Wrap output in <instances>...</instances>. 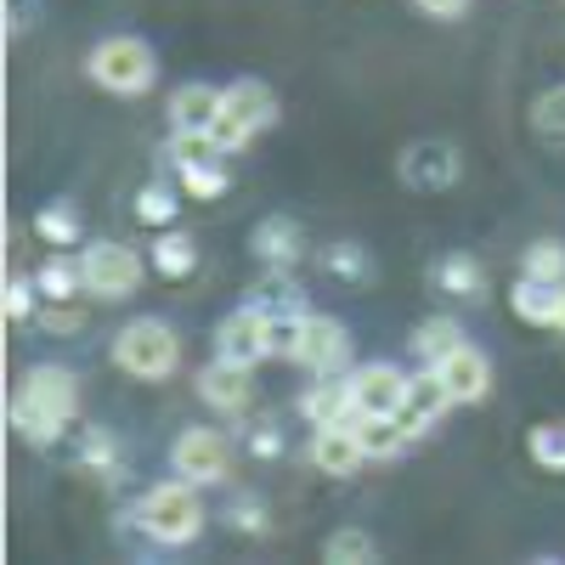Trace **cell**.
I'll return each instance as SVG.
<instances>
[{
    "instance_id": "cell-24",
    "label": "cell",
    "mask_w": 565,
    "mask_h": 565,
    "mask_svg": "<svg viewBox=\"0 0 565 565\" xmlns=\"http://www.w3.org/2000/svg\"><path fill=\"white\" fill-rule=\"evenodd\" d=\"M40 295H52V300H74L85 289V277H79V260H45L40 266Z\"/></svg>"
},
{
    "instance_id": "cell-13",
    "label": "cell",
    "mask_w": 565,
    "mask_h": 565,
    "mask_svg": "<svg viewBox=\"0 0 565 565\" xmlns=\"http://www.w3.org/2000/svg\"><path fill=\"white\" fill-rule=\"evenodd\" d=\"M345 356H351L345 328H340L334 317H311V311H306L295 362H300V367H311V373H334V367H345Z\"/></svg>"
},
{
    "instance_id": "cell-35",
    "label": "cell",
    "mask_w": 565,
    "mask_h": 565,
    "mask_svg": "<svg viewBox=\"0 0 565 565\" xmlns=\"http://www.w3.org/2000/svg\"><path fill=\"white\" fill-rule=\"evenodd\" d=\"M232 526H238V532H266L260 503H238V509H232Z\"/></svg>"
},
{
    "instance_id": "cell-11",
    "label": "cell",
    "mask_w": 565,
    "mask_h": 565,
    "mask_svg": "<svg viewBox=\"0 0 565 565\" xmlns=\"http://www.w3.org/2000/svg\"><path fill=\"white\" fill-rule=\"evenodd\" d=\"M311 463L322 469V476H356V469L367 463V447L356 436V424H317L311 430Z\"/></svg>"
},
{
    "instance_id": "cell-22",
    "label": "cell",
    "mask_w": 565,
    "mask_h": 565,
    "mask_svg": "<svg viewBox=\"0 0 565 565\" xmlns=\"http://www.w3.org/2000/svg\"><path fill=\"white\" fill-rule=\"evenodd\" d=\"M153 266L164 271V277H186L199 266V244L186 238V232H164V238L153 244Z\"/></svg>"
},
{
    "instance_id": "cell-12",
    "label": "cell",
    "mask_w": 565,
    "mask_h": 565,
    "mask_svg": "<svg viewBox=\"0 0 565 565\" xmlns=\"http://www.w3.org/2000/svg\"><path fill=\"white\" fill-rule=\"evenodd\" d=\"M458 153L447 148V141H413V148L402 153V181L418 186V193H447V186L458 181Z\"/></svg>"
},
{
    "instance_id": "cell-26",
    "label": "cell",
    "mask_w": 565,
    "mask_h": 565,
    "mask_svg": "<svg viewBox=\"0 0 565 565\" xmlns=\"http://www.w3.org/2000/svg\"><path fill=\"white\" fill-rule=\"evenodd\" d=\"M526 452L537 469H565V424H537L526 436Z\"/></svg>"
},
{
    "instance_id": "cell-36",
    "label": "cell",
    "mask_w": 565,
    "mask_h": 565,
    "mask_svg": "<svg viewBox=\"0 0 565 565\" xmlns=\"http://www.w3.org/2000/svg\"><path fill=\"white\" fill-rule=\"evenodd\" d=\"M413 7H418L424 18H441V23H447V18H458V12L469 7V0H413Z\"/></svg>"
},
{
    "instance_id": "cell-14",
    "label": "cell",
    "mask_w": 565,
    "mask_h": 565,
    "mask_svg": "<svg viewBox=\"0 0 565 565\" xmlns=\"http://www.w3.org/2000/svg\"><path fill=\"white\" fill-rule=\"evenodd\" d=\"M509 300H514V317H521V322L559 328V334H565V282H548V277H526L521 271V282L509 289Z\"/></svg>"
},
{
    "instance_id": "cell-29",
    "label": "cell",
    "mask_w": 565,
    "mask_h": 565,
    "mask_svg": "<svg viewBox=\"0 0 565 565\" xmlns=\"http://www.w3.org/2000/svg\"><path fill=\"white\" fill-rule=\"evenodd\" d=\"M532 125H537L543 136H559V141H565V85L543 90L537 108H532Z\"/></svg>"
},
{
    "instance_id": "cell-23",
    "label": "cell",
    "mask_w": 565,
    "mask_h": 565,
    "mask_svg": "<svg viewBox=\"0 0 565 565\" xmlns=\"http://www.w3.org/2000/svg\"><path fill=\"white\" fill-rule=\"evenodd\" d=\"M436 282H441L447 295H469V300H476L487 277H481V266L469 260V255H441V266H436Z\"/></svg>"
},
{
    "instance_id": "cell-21",
    "label": "cell",
    "mask_w": 565,
    "mask_h": 565,
    "mask_svg": "<svg viewBox=\"0 0 565 565\" xmlns=\"http://www.w3.org/2000/svg\"><path fill=\"white\" fill-rule=\"evenodd\" d=\"M322 554L340 559V565H367V559H380V543H373L362 526H340V532H328Z\"/></svg>"
},
{
    "instance_id": "cell-31",
    "label": "cell",
    "mask_w": 565,
    "mask_h": 565,
    "mask_svg": "<svg viewBox=\"0 0 565 565\" xmlns=\"http://www.w3.org/2000/svg\"><path fill=\"white\" fill-rule=\"evenodd\" d=\"M322 266L334 271V277H351V282L367 271V260H362V249H356V244H334V249L322 255Z\"/></svg>"
},
{
    "instance_id": "cell-2",
    "label": "cell",
    "mask_w": 565,
    "mask_h": 565,
    "mask_svg": "<svg viewBox=\"0 0 565 565\" xmlns=\"http://www.w3.org/2000/svg\"><path fill=\"white\" fill-rule=\"evenodd\" d=\"M141 532H148V543H164V548H181L193 543L204 532V503H199V487L175 476V481H159L141 492V509H136Z\"/></svg>"
},
{
    "instance_id": "cell-19",
    "label": "cell",
    "mask_w": 565,
    "mask_h": 565,
    "mask_svg": "<svg viewBox=\"0 0 565 565\" xmlns=\"http://www.w3.org/2000/svg\"><path fill=\"white\" fill-rule=\"evenodd\" d=\"M255 255H260L266 266H295V260H300V226H295L289 215H266V221L255 226Z\"/></svg>"
},
{
    "instance_id": "cell-34",
    "label": "cell",
    "mask_w": 565,
    "mask_h": 565,
    "mask_svg": "<svg viewBox=\"0 0 565 565\" xmlns=\"http://www.w3.org/2000/svg\"><path fill=\"white\" fill-rule=\"evenodd\" d=\"M79 452H85L90 469H114V441H108L103 430H85V447H79Z\"/></svg>"
},
{
    "instance_id": "cell-9",
    "label": "cell",
    "mask_w": 565,
    "mask_h": 565,
    "mask_svg": "<svg viewBox=\"0 0 565 565\" xmlns=\"http://www.w3.org/2000/svg\"><path fill=\"white\" fill-rule=\"evenodd\" d=\"M407 391H413V380L396 367V362H362L356 373H351V396H356V413H402V402H407Z\"/></svg>"
},
{
    "instance_id": "cell-30",
    "label": "cell",
    "mask_w": 565,
    "mask_h": 565,
    "mask_svg": "<svg viewBox=\"0 0 565 565\" xmlns=\"http://www.w3.org/2000/svg\"><path fill=\"white\" fill-rule=\"evenodd\" d=\"M40 238L45 244H74L79 238V221H74V210H40Z\"/></svg>"
},
{
    "instance_id": "cell-32",
    "label": "cell",
    "mask_w": 565,
    "mask_h": 565,
    "mask_svg": "<svg viewBox=\"0 0 565 565\" xmlns=\"http://www.w3.org/2000/svg\"><path fill=\"white\" fill-rule=\"evenodd\" d=\"M136 215L153 221V226H164V221H175V199L164 193V186H148V193L136 199Z\"/></svg>"
},
{
    "instance_id": "cell-15",
    "label": "cell",
    "mask_w": 565,
    "mask_h": 565,
    "mask_svg": "<svg viewBox=\"0 0 565 565\" xmlns=\"http://www.w3.org/2000/svg\"><path fill=\"white\" fill-rule=\"evenodd\" d=\"M249 367L244 362H226V356H215L204 373H199V396L215 407V413H238L244 402H249Z\"/></svg>"
},
{
    "instance_id": "cell-5",
    "label": "cell",
    "mask_w": 565,
    "mask_h": 565,
    "mask_svg": "<svg viewBox=\"0 0 565 565\" xmlns=\"http://www.w3.org/2000/svg\"><path fill=\"white\" fill-rule=\"evenodd\" d=\"M114 362H119V373H130V380H170L175 362H181V340H175V328H170V322H159V317H136V322L119 328Z\"/></svg>"
},
{
    "instance_id": "cell-33",
    "label": "cell",
    "mask_w": 565,
    "mask_h": 565,
    "mask_svg": "<svg viewBox=\"0 0 565 565\" xmlns=\"http://www.w3.org/2000/svg\"><path fill=\"white\" fill-rule=\"evenodd\" d=\"M34 289H40V282H23V277L7 282V322H23L34 311Z\"/></svg>"
},
{
    "instance_id": "cell-16",
    "label": "cell",
    "mask_w": 565,
    "mask_h": 565,
    "mask_svg": "<svg viewBox=\"0 0 565 565\" xmlns=\"http://www.w3.org/2000/svg\"><path fill=\"white\" fill-rule=\"evenodd\" d=\"M221 90H226V85L186 79L175 97H170V125H175V130H215V119H221Z\"/></svg>"
},
{
    "instance_id": "cell-3",
    "label": "cell",
    "mask_w": 565,
    "mask_h": 565,
    "mask_svg": "<svg viewBox=\"0 0 565 565\" xmlns=\"http://www.w3.org/2000/svg\"><path fill=\"white\" fill-rule=\"evenodd\" d=\"M85 74L97 79L108 97H141V90H153V79H159V57L141 34H114L90 52Z\"/></svg>"
},
{
    "instance_id": "cell-37",
    "label": "cell",
    "mask_w": 565,
    "mask_h": 565,
    "mask_svg": "<svg viewBox=\"0 0 565 565\" xmlns=\"http://www.w3.org/2000/svg\"><path fill=\"white\" fill-rule=\"evenodd\" d=\"M255 452H277V430H260L255 436Z\"/></svg>"
},
{
    "instance_id": "cell-6",
    "label": "cell",
    "mask_w": 565,
    "mask_h": 565,
    "mask_svg": "<svg viewBox=\"0 0 565 565\" xmlns=\"http://www.w3.org/2000/svg\"><path fill=\"white\" fill-rule=\"evenodd\" d=\"M79 277L97 300H130L141 289V255L125 244H90L79 255Z\"/></svg>"
},
{
    "instance_id": "cell-17",
    "label": "cell",
    "mask_w": 565,
    "mask_h": 565,
    "mask_svg": "<svg viewBox=\"0 0 565 565\" xmlns=\"http://www.w3.org/2000/svg\"><path fill=\"white\" fill-rule=\"evenodd\" d=\"M441 407H452V396H447V385L436 380V367H430V373H418V380H413V391H407V402H402L396 418H402L407 436H424L441 418Z\"/></svg>"
},
{
    "instance_id": "cell-27",
    "label": "cell",
    "mask_w": 565,
    "mask_h": 565,
    "mask_svg": "<svg viewBox=\"0 0 565 565\" xmlns=\"http://www.w3.org/2000/svg\"><path fill=\"white\" fill-rule=\"evenodd\" d=\"M199 159H221L215 136L210 130H175L170 136V164L181 170V164H199Z\"/></svg>"
},
{
    "instance_id": "cell-20",
    "label": "cell",
    "mask_w": 565,
    "mask_h": 565,
    "mask_svg": "<svg viewBox=\"0 0 565 565\" xmlns=\"http://www.w3.org/2000/svg\"><path fill=\"white\" fill-rule=\"evenodd\" d=\"M452 345H463V328L452 322V317H424L418 322V334H413V351L424 356V367H430V362H441Z\"/></svg>"
},
{
    "instance_id": "cell-28",
    "label": "cell",
    "mask_w": 565,
    "mask_h": 565,
    "mask_svg": "<svg viewBox=\"0 0 565 565\" xmlns=\"http://www.w3.org/2000/svg\"><path fill=\"white\" fill-rule=\"evenodd\" d=\"M526 277L565 282V244H554V238H537V244L526 249Z\"/></svg>"
},
{
    "instance_id": "cell-25",
    "label": "cell",
    "mask_w": 565,
    "mask_h": 565,
    "mask_svg": "<svg viewBox=\"0 0 565 565\" xmlns=\"http://www.w3.org/2000/svg\"><path fill=\"white\" fill-rule=\"evenodd\" d=\"M226 170H221V159H199V164H181V186L193 199H221L226 193Z\"/></svg>"
},
{
    "instance_id": "cell-7",
    "label": "cell",
    "mask_w": 565,
    "mask_h": 565,
    "mask_svg": "<svg viewBox=\"0 0 565 565\" xmlns=\"http://www.w3.org/2000/svg\"><path fill=\"white\" fill-rule=\"evenodd\" d=\"M170 469L186 476L193 487H215V481H226V469H232V441L221 430H199V424H193L186 436H175Z\"/></svg>"
},
{
    "instance_id": "cell-1",
    "label": "cell",
    "mask_w": 565,
    "mask_h": 565,
    "mask_svg": "<svg viewBox=\"0 0 565 565\" xmlns=\"http://www.w3.org/2000/svg\"><path fill=\"white\" fill-rule=\"evenodd\" d=\"M79 413V385L68 367H29L23 396L12 402V430L34 447H52L63 436V424Z\"/></svg>"
},
{
    "instance_id": "cell-18",
    "label": "cell",
    "mask_w": 565,
    "mask_h": 565,
    "mask_svg": "<svg viewBox=\"0 0 565 565\" xmlns=\"http://www.w3.org/2000/svg\"><path fill=\"white\" fill-rule=\"evenodd\" d=\"M300 413H306L311 430H317V424H345V418H356L351 380H317V385L300 396Z\"/></svg>"
},
{
    "instance_id": "cell-8",
    "label": "cell",
    "mask_w": 565,
    "mask_h": 565,
    "mask_svg": "<svg viewBox=\"0 0 565 565\" xmlns=\"http://www.w3.org/2000/svg\"><path fill=\"white\" fill-rule=\"evenodd\" d=\"M215 351H221L226 362H244V367H255L260 356H271V311H266V306L232 311V317L215 328Z\"/></svg>"
},
{
    "instance_id": "cell-4",
    "label": "cell",
    "mask_w": 565,
    "mask_h": 565,
    "mask_svg": "<svg viewBox=\"0 0 565 565\" xmlns=\"http://www.w3.org/2000/svg\"><path fill=\"white\" fill-rule=\"evenodd\" d=\"M277 119V97H271V85L266 79H232L221 90V119H215V148L221 153H244L249 141Z\"/></svg>"
},
{
    "instance_id": "cell-10",
    "label": "cell",
    "mask_w": 565,
    "mask_h": 565,
    "mask_svg": "<svg viewBox=\"0 0 565 565\" xmlns=\"http://www.w3.org/2000/svg\"><path fill=\"white\" fill-rule=\"evenodd\" d=\"M436 367V380L447 385V396L452 402H481L487 391H492V362H487V351L481 345H452L441 362H430Z\"/></svg>"
}]
</instances>
